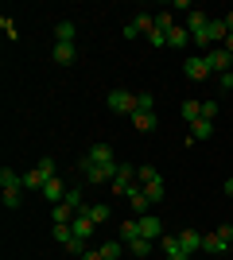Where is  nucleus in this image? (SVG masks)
<instances>
[{"instance_id":"1","label":"nucleus","mask_w":233,"mask_h":260,"mask_svg":"<svg viewBox=\"0 0 233 260\" xmlns=\"http://www.w3.org/2000/svg\"><path fill=\"white\" fill-rule=\"evenodd\" d=\"M51 179H55V159L47 155V159H39V167H31L23 175V190H43Z\"/></svg>"},{"instance_id":"2","label":"nucleus","mask_w":233,"mask_h":260,"mask_svg":"<svg viewBox=\"0 0 233 260\" xmlns=\"http://www.w3.org/2000/svg\"><path fill=\"white\" fill-rule=\"evenodd\" d=\"M78 167H82V175H86L89 183H113V175H117V163H89V159H82Z\"/></svg>"},{"instance_id":"3","label":"nucleus","mask_w":233,"mask_h":260,"mask_svg":"<svg viewBox=\"0 0 233 260\" xmlns=\"http://www.w3.org/2000/svg\"><path fill=\"white\" fill-rule=\"evenodd\" d=\"M105 105H109V113H121V117H132L136 113V98L128 89H113L109 98H105Z\"/></svg>"},{"instance_id":"4","label":"nucleus","mask_w":233,"mask_h":260,"mask_svg":"<svg viewBox=\"0 0 233 260\" xmlns=\"http://www.w3.org/2000/svg\"><path fill=\"white\" fill-rule=\"evenodd\" d=\"M229 241H233V225H218L210 237H202V249H206V252H225V249H229Z\"/></svg>"},{"instance_id":"5","label":"nucleus","mask_w":233,"mask_h":260,"mask_svg":"<svg viewBox=\"0 0 233 260\" xmlns=\"http://www.w3.org/2000/svg\"><path fill=\"white\" fill-rule=\"evenodd\" d=\"M206 62H210V74H229L233 70V54L225 51V47H214V51H206Z\"/></svg>"},{"instance_id":"6","label":"nucleus","mask_w":233,"mask_h":260,"mask_svg":"<svg viewBox=\"0 0 233 260\" xmlns=\"http://www.w3.org/2000/svg\"><path fill=\"white\" fill-rule=\"evenodd\" d=\"M136 183V167L132 163H117V175H113V190H117V194H124V190H128V186Z\"/></svg>"},{"instance_id":"7","label":"nucleus","mask_w":233,"mask_h":260,"mask_svg":"<svg viewBox=\"0 0 233 260\" xmlns=\"http://www.w3.org/2000/svg\"><path fill=\"white\" fill-rule=\"evenodd\" d=\"M183 70H187V78H194V82H202V78L210 74V62H206V54H190L187 62H183Z\"/></svg>"},{"instance_id":"8","label":"nucleus","mask_w":233,"mask_h":260,"mask_svg":"<svg viewBox=\"0 0 233 260\" xmlns=\"http://www.w3.org/2000/svg\"><path fill=\"white\" fill-rule=\"evenodd\" d=\"M124 198H128V206H132L140 217H144V214H148V206H152V202H148V194H144V186H140V183H132V186H128V190H124Z\"/></svg>"},{"instance_id":"9","label":"nucleus","mask_w":233,"mask_h":260,"mask_svg":"<svg viewBox=\"0 0 233 260\" xmlns=\"http://www.w3.org/2000/svg\"><path fill=\"white\" fill-rule=\"evenodd\" d=\"M136 221H140V237H148V241L163 237V221H159L155 214H144V217H136Z\"/></svg>"},{"instance_id":"10","label":"nucleus","mask_w":233,"mask_h":260,"mask_svg":"<svg viewBox=\"0 0 233 260\" xmlns=\"http://www.w3.org/2000/svg\"><path fill=\"white\" fill-rule=\"evenodd\" d=\"M39 194H43L47 202H55V206H58V202H66V183H62V179L55 175V179H51V183H47L43 190H39Z\"/></svg>"},{"instance_id":"11","label":"nucleus","mask_w":233,"mask_h":260,"mask_svg":"<svg viewBox=\"0 0 233 260\" xmlns=\"http://www.w3.org/2000/svg\"><path fill=\"white\" fill-rule=\"evenodd\" d=\"M159 120H155V109H136L132 113V128H140V132H152Z\"/></svg>"},{"instance_id":"12","label":"nucleus","mask_w":233,"mask_h":260,"mask_svg":"<svg viewBox=\"0 0 233 260\" xmlns=\"http://www.w3.org/2000/svg\"><path fill=\"white\" fill-rule=\"evenodd\" d=\"M70 229H74V237H82V241H89L93 233H97V225L89 221L86 214H74V221H70Z\"/></svg>"},{"instance_id":"13","label":"nucleus","mask_w":233,"mask_h":260,"mask_svg":"<svg viewBox=\"0 0 233 260\" xmlns=\"http://www.w3.org/2000/svg\"><path fill=\"white\" fill-rule=\"evenodd\" d=\"M51 58H55L58 66H70L78 58V47L74 43H55V51H51Z\"/></svg>"},{"instance_id":"14","label":"nucleus","mask_w":233,"mask_h":260,"mask_svg":"<svg viewBox=\"0 0 233 260\" xmlns=\"http://www.w3.org/2000/svg\"><path fill=\"white\" fill-rule=\"evenodd\" d=\"M159 249H163L167 260H171V256H187L183 245H179V233H163V237H159Z\"/></svg>"},{"instance_id":"15","label":"nucleus","mask_w":233,"mask_h":260,"mask_svg":"<svg viewBox=\"0 0 233 260\" xmlns=\"http://www.w3.org/2000/svg\"><path fill=\"white\" fill-rule=\"evenodd\" d=\"M86 159H89V163H117V159H113V148H109V144H93V148L86 152Z\"/></svg>"},{"instance_id":"16","label":"nucleus","mask_w":233,"mask_h":260,"mask_svg":"<svg viewBox=\"0 0 233 260\" xmlns=\"http://www.w3.org/2000/svg\"><path fill=\"white\" fill-rule=\"evenodd\" d=\"M206 23H210V16H206V12H198V8L190 12V16H187V31H190V39H194L198 31H206Z\"/></svg>"},{"instance_id":"17","label":"nucleus","mask_w":233,"mask_h":260,"mask_svg":"<svg viewBox=\"0 0 233 260\" xmlns=\"http://www.w3.org/2000/svg\"><path fill=\"white\" fill-rule=\"evenodd\" d=\"M179 245H183L187 256H194V249H202V237L194 233V229H183V233H179Z\"/></svg>"},{"instance_id":"18","label":"nucleus","mask_w":233,"mask_h":260,"mask_svg":"<svg viewBox=\"0 0 233 260\" xmlns=\"http://www.w3.org/2000/svg\"><path fill=\"white\" fill-rule=\"evenodd\" d=\"M0 186L4 190H23V175H16L12 167H0Z\"/></svg>"},{"instance_id":"19","label":"nucleus","mask_w":233,"mask_h":260,"mask_svg":"<svg viewBox=\"0 0 233 260\" xmlns=\"http://www.w3.org/2000/svg\"><path fill=\"white\" fill-rule=\"evenodd\" d=\"M179 117L187 120V124L202 120V101H183V105H179Z\"/></svg>"},{"instance_id":"20","label":"nucleus","mask_w":233,"mask_h":260,"mask_svg":"<svg viewBox=\"0 0 233 260\" xmlns=\"http://www.w3.org/2000/svg\"><path fill=\"white\" fill-rule=\"evenodd\" d=\"M144 194H148V202H163V175H155L152 183H144Z\"/></svg>"},{"instance_id":"21","label":"nucleus","mask_w":233,"mask_h":260,"mask_svg":"<svg viewBox=\"0 0 233 260\" xmlns=\"http://www.w3.org/2000/svg\"><path fill=\"white\" fill-rule=\"evenodd\" d=\"M214 136V120H194L190 124V140H210Z\"/></svg>"},{"instance_id":"22","label":"nucleus","mask_w":233,"mask_h":260,"mask_svg":"<svg viewBox=\"0 0 233 260\" xmlns=\"http://www.w3.org/2000/svg\"><path fill=\"white\" fill-rule=\"evenodd\" d=\"M82 214H86L93 225H105V221H109V206H105V202H101V206H86Z\"/></svg>"},{"instance_id":"23","label":"nucleus","mask_w":233,"mask_h":260,"mask_svg":"<svg viewBox=\"0 0 233 260\" xmlns=\"http://www.w3.org/2000/svg\"><path fill=\"white\" fill-rule=\"evenodd\" d=\"M101 256H105V260H121V252H124V241L121 237H117V241H105V245H101Z\"/></svg>"},{"instance_id":"24","label":"nucleus","mask_w":233,"mask_h":260,"mask_svg":"<svg viewBox=\"0 0 233 260\" xmlns=\"http://www.w3.org/2000/svg\"><path fill=\"white\" fill-rule=\"evenodd\" d=\"M55 39H58V43H74V23H70V20H58L55 23Z\"/></svg>"},{"instance_id":"25","label":"nucleus","mask_w":233,"mask_h":260,"mask_svg":"<svg viewBox=\"0 0 233 260\" xmlns=\"http://www.w3.org/2000/svg\"><path fill=\"white\" fill-rule=\"evenodd\" d=\"M136 237H140V221H136V217H128V221L121 225V241H124V245H132Z\"/></svg>"},{"instance_id":"26","label":"nucleus","mask_w":233,"mask_h":260,"mask_svg":"<svg viewBox=\"0 0 233 260\" xmlns=\"http://www.w3.org/2000/svg\"><path fill=\"white\" fill-rule=\"evenodd\" d=\"M190 43V31L187 27H175V31H167V47H187Z\"/></svg>"},{"instance_id":"27","label":"nucleus","mask_w":233,"mask_h":260,"mask_svg":"<svg viewBox=\"0 0 233 260\" xmlns=\"http://www.w3.org/2000/svg\"><path fill=\"white\" fill-rule=\"evenodd\" d=\"M51 217H55V225H70V221H74V210H70L66 202H58V206H55V214H51Z\"/></svg>"},{"instance_id":"28","label":"nucleus","mask_w":233,"mask_h":260,"mask_svg":"<svg viewBox=\"0 0 233 260\" xmlns=\"http://www.w3.org/2000/svg\"><path fill=\"white\" fill-rule=\"evenodd\" d=\"M132 27H136V31H140V35L148 39V35L155 31V16H136V20H132Z\"/></svg>"},{"instance_id":"29","label":"nucleus","mask_w":233,"mask_h":260,"mask_svg":"<svg viewBox=\"0 0 233 260\" xmlns=\"http://www.w3.org/2000/svg\"><path fill=\"white\" fill-rule=\"evenodd\" d=\"M124 249H132V256H152V241H148V237H136L132 245H124Z\"/></svg>"},{"instance_id":"30","label":"nucleus","mask_w":233,"mask_h":260,"mask_svg":"<svg viewBox=\"0 0 233 260\" xmlns=\"http://www.w3.org/2000/svg\"><path fill=\"white\" fill-rule=\"evenodd\" d=\"M66 206L74 210V214H82V210H86V198H82V190H74V186H70V190H66Z\"/></svg>"},{"instance_id":"31","label":"nucleus","mask_w":233,"mask_h":260,"mask_svg":"<svg viewBox=\"0 0 233 260\" xmlns=\"http://www.w3.org/2000/svg\"><path fill=\"white\" fill-rule=\"evenodd\" d=\"M155 31H175V20H171V12H155Z\"/></svg>"},{"instance_id":"32","label":"nucleus","mask_w":233,"mask_h":260,"mask_svg":"<svg viewBox=\"0 0 233 260\" xmlns=\"http://www.w3.org/2000/svg\"><path fill=\"white\" fill-rule=\"evenodd\" d=\"M62 249H66V252H70V256H78V260H82V256H86V252H89V249H86V241H82V237H74V241H66V245H62Z\"/></svg>"},{"instance_id":"33","label":"nucleus","mask_w":233,"mask_h":260,"mask_svg":"<svg viewBox=\"0 0 233 260\" xmlns=\"http://www.w3.org/2000/svg\"><path fill=\"white\" fill-rule=\"evenodd\" d=\"M155 175H159V171H155V167H136V183L144 186V183H152Z\"/></svg>"},{"instance_id":"34","label":"nucleus","mask_w":233,"mask_h":260,"mask_svg":"<svg viewBox=\"0 0 233 260\" xmlns=\"http://www.w3.org/2000/svg\"><path fill=\"white\" fill-rule=\"evenodd\" d=\"M55 241H58V245L74 241V229H70V225H55Z\"/></svg>"},{"instance_id":"35","label":"nucleus","mask_w":233,"mask_h":260,"mask_svg":"<svg viewBox=\"0 0 233 260\" xmlns=\"http://www.w3.org/2000/svg\"><path fill=\"white\" fill-rule=\"evenodd\" d=\"M20 202H23L20 190H4V206H8V210H20Z\"/></svg>"},{"instance_id":"36","label":"nucleus","mask_w":233,"mask_h":260,"mask_svg":"<svg viewBox=\"0 0 233 260\" xmlns=\"http://www.w3.org/2000/svg\"><path fill=\"white\" fill-rule=\"evenodd\" d=\"M136 109H155V98L152 93H136Z\"/></svg>"},{"instance_id":"37","label":"nucleus","mask_w":233,"mask_h":260,"mask_svg":"<svg viewBox=\"0 0 233 260\" xmlns=\"http://www.w3.org/2000/svg\"><path fill=\"white\" fill-rule=\"evenodd\" d=\"M218 117V105H214V101H202V120H214Z\"/></svg>"},{"instance_id":"38","label":"nucleus","mask_w":233,"mask_h":260,"mask_svg":"<svg viewBox=\"0 0 233 260\" xmlns=\"http://www.w3.org/2000/svg\"><path fill=\"white\" fill-rule=\"evenodd\" d=\"M148 47H167V35L163 31H152V35H148Z\"/></svg>"},{"instance_id":"39","label":"nucleus","mask_w":233,"mask_h":260,"mask_svg":"<svg viewBox=\"0 0 233 260\" xmlns=\"http://www.w3.org/2000/svg\"><path fill=\"white\" fill-rule=\"evenodd\" d=\"M0 27H4V31H8V39H16V23H12L8 16H0Z\"/></svg>"},{"instance_id":"40","label":"nucleus","mask_w":233,"mask_h":260,"mask_svg":"<svg viewBox=\"0 0 233 260\" xmlns=\"http://www.w3.org/2000/svg\"><path fill=\"white\" fill-rule=\"evenodd\" d=\"M222 89H233V70H229V74H222Z\"/></svg>"},{"instance_id":"41","label":"nucleus","mask_w":233,"mask_h":260,"mask_svg":"<svg viewBox=\"0 0 233 260\" xmlns=\"http://www.w3.org/2000/svg\"><path fill=\"white\" fill-rule=\"evenodd\" d=\"M82 260H105V256H101L97 249H89V252H86V256H82Z\"/></svg>"},{"instance_id":"42","label":"nucleus","mask_w":233,"mask_h":260,"mask_svg":"<svg viewBox=\"0 0 233 260\" xmlns=\"http://www.w3.org/2000/svg\"><path fill=\"white\" fill-rule=\"evenodd\" d=\"M225 31L233 35V12H229V16H225Z\"/></svg>"},{"instance_id":"43","label":"nucleus","mask_w":233,"mask_h":260,"mask_svg":"<svg viewBox=\"0 0 233 260\" xmlns=\"http://www.w3.org/2000/svg\"><path fill=\"white\" fill-rule=\"evenodd\" d=\"M225 194H229V198H233V179H225Z\"/></svg>"},{"instance_id":"44","label":"nucleus","mask_w":233,"mask_h":260,"mask_svg":"<svg viewBox=\"0 0 233 260\" xmlns=\"http://www.w3.org/2000/svg\"><path fill=\"white\" fill-rule=\"evenodd\" d=\"M225 51H229V54H233V35H229V39H225Z\"/></svg>"},{"instance_id":"45","label":"nucleus","mask_w":233,"mask_h":260,"mask_svg":"<svg viewBox=\"0 0 233 260\" xmlns=\"http://www.w3.org/2000/svg\"><path fill=\"white\" fill-rule=\"evenodd\" d=\"M171 260H190V256H171Z\"/></svg>"}]
</instances>
